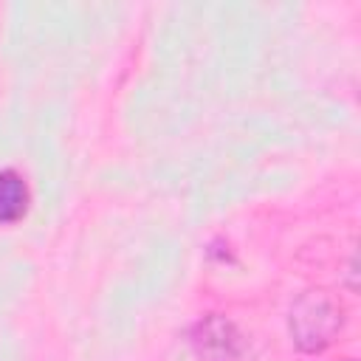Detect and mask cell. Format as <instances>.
<instances>
[{"label":"cell","mask_w":361,"mask_h":361,"mask_svg":"<svg viewBox=\"0 0 361 361\" xmlns=\"http://www.w3.org/2000/svg\"><path fill=\"white\" fill-rule=\"evenodd\" d=\"M290 338L302 353H322L344 324V307L327 290H305L288 313Z\"/></svg>","instance_id":"obj_1"},{"label":"cell","mask_w":361,"mask_h":361,"mask_svg":"<svg viewBox=\"0 0 361 361\" xmlns=\"http://www.w3.org/2000/svg\"><path fill=\"white\" fill-rule=\"evenodd\" d=\"M189 344L197 361H243L248 353V341L237 330V324L217 313L200 319L192 327Z\"/></svg>","instance_id":"obj_2"},{"label":"cell","mask_w":361,"mask_h":361,"mask_svg":"<svg viewBox=\"0 0 361 361\" xmlns=\"http://www.w3.org/2000/svg\"><path fill=\"white\" fill-rule=\"evenodd\" d=\"M31 203V192L25 178L17 169H0V226H11L25 217Z\"/></svg>","instance_id":"obj_3"},{"label":"cell","mask_w":361,"mask_h":361,"mask_svg":"<svg viewBox=\"0 0 361 361\" xmlns=\"http://www.w3.org/2000/svg\"><path fill=\"white\" fill-rule=\"evenodd\" d=\"M344 361H353V358H344Z\"/></svg>","instance_id":"obj_4"}]
</instances>
